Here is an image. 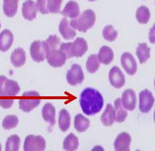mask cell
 Returning a JSON list of instances; mask_svg holds the SVG:
<instances>
[{"mask_svg":"<svg viewBox=\"0 0 155 151\" xmlns=\"http://www.w3.org/2000/svg\"><path fill=\"white\" fill-rule=\"evenodd\" d=\"M109 80L110 84L116 88H120L125 84V78L124 74L118 66H113L109 72Z\"/></svg>","mask_w":155,"mask_h":151,"instance_id":"12","label":"cell"},{"mask_svg":"<svg viewBox=\"0 0 155 151\" xmlns=\"http://www.w3.org/2000/svg\"><path fill=\"white\" fill-rule=\"evenodd\" d=\"M13 102V99H0V106L2 108L8 109L11 108Z\"/></svg>","mask_w":155,"mask_h":151,"instance_id":"37","label":"cell"},{"mask_svg":"<svg viewBox=\"0 0 155 151\" xmlns=\"http://www.w3.org/2000/svg\"><path fill=\"white\" fill-rule=\"evenodd\" d=\"M131 136L127 132L119 134L114 142V149L116 151H129L131 143Z\"/></svg>","mask_w":155,"mask_h":151,"instance_id":"14","label":"cell"},{"mask_svg":"<svg viewBox=\"0 0 155 151\" xmlns=\"http://www.w3.org/2000/svg\"><path fill=\"white\" fill-rule=\"evenodd\" d=\"M48 51V48L45 41L37 40L31 44V57L36 62H42L45 60Z\"/></svg>","mask_w":155,"mask_h":151,"instance_id":"6","label":"cell"},{"mask_svg":"<svg viewBox=\"0 0 155 151\" xmlns=\"http://www.w3.org/2000/svg\"><path fill=\"white\" fill-rule=\"evenodd\" d=\"M0 28H1V23H0Z\"/></svg>","mask_w":155,"mask_h":151,"instance_id":"40","label":"cell"},{"mask_svg":"<svg viewBox=\"0 0 155 151\" xmlns=\"http://www.w3.org/2000/svg\"><path fill=\"white\" fill-rule=\"evenodd\" d=\"M115 105V110H114V113H115V117H114V120L118 123H122L126 120L127 117V112L124 110L120 98H118L114 102Z\"/></svg>","mask_w":155,"mask_h":151,"instance_id":"22","label":"cell"},{"mask_svg":"<svg viewBox=\"0 0 155 151\" xmlns=\"http://www.w3.org/2000/svg\"><path fill=\"white\" fill-rule=\"evenodd\" d=\"M118 31L115 30L111 25H108L105 26L103 31V36L104 39L107 41L113 42L114 41L117 37Z\"/></svg>","mask_w":155,"mask_h":151,"instance_id":"33","label":"cell"},{"mask_svg":"<svg viewBox=\"0 0 155 151\" xmlns=\"http://www.w3.org/2000/svg\"><path fill=\"white\" fill-rule=\"evenodd\" d=\"M19 91L20 86L16 81L0 76V96H15Z\"/></svg>","mask_w":155,"mask_h":151,"instance_id":"5","label":"cell"},{"mask_svg":"<svg viewBox=\"0 0 155 151\" xmlns=\"http://www.w3.org/2000/svg\"><path fill=\"white\" fill-rule=\"evenodd\" d=\"M97 56L100 62L105 65H108L114 60V54L112 49L108 46H103L100 48Z\"/></svg>","mask_w":155,"mask_h":151,"instance_id":"21","label":"cell"},{"mask_svg":"<svg viewBox=\"0 0 155 151\" xmlns=\"http://www.w3.org/2000/svg\"><path fill=\"white\" fill-rule=\"evenodd\" d=\"M59 49L64 53L67 58H79L82 57L87 51L88 45L84 38L78 37L73 43L61 44Z\"/></svg>","mask_w":155,"mask_h":151,"instance_id":"2","label":"cell"},{"mask_svg":"<svg viewBox=\"0 0 155 151\" xmlns=\"http://www.w3.org/2000/svg\"><path fill=\"white\" fill-rule=\"evenodd\" d=\"M88 1H89V2H94V1H96V0H88Z\"/></svg>","mask_w":155,"mask_h":151,"instance_id":"38","label":"cell"},{"mask_svg":"<svg viewBox=\"0 0 155 151\" xmlns=\"http://www.w3.org/2000/svg\"><path fill=\"white\" fill-rule=\"evenodd\" d=\"M59 30L60 34L65 40H73L76 35L75 30L71 27L70 23L66 18H63L60 21L59 26Z\"/></svg>","mask_w":155,"mask_h":151,"instance_id":"17","label":"cell"},{"mask_svg":"<svg viewBox=\"0 0 155 151\" xmlns=\"http://www.w3.org/2000/svg\"><path fill=\"white\" fill-rule=\"evenodd\" d=\"M61 13L65 17H68L70 18H77L80 14V8L79 5L76 2L70 1L65 5L64 10L61 12Z\"/></svg>","mask_w":155,"mask_h":151,"instance_id":"18","label":"cell"},{"mask_svg":"<svg viewBox=\"0 0 155 151\" xmlns=\"http://www.w3.org/2000/svg\"><path fill=\"white\" fill-rule=\"evenodd\" d=\"M62 2L63 0H47L46 7L49 13H59Z\"/></svg>","mask_w":155,"mask_h":151,"instance_id":"34","label":"cell"},{"mask_svg":"<svg viewBox=\"0 0 155 151\" xmlns=\"http://www.w3.org/2000/svg\"><path fill=\"white\" fill-rule=\"evenodd\" d=\"M13 33L8 29H5L0 34V51H8L13 43Z\"/></svg>","mask_w":155,"mask_h":151,"instance_id":"16","label":"cell"},{"mask_svg":"<svg viewBox=\"0 0 155 151\" xmlns=\"http://www.w3.org/2000/svg\"><path fill=\"white\" fill-rule=\"evenodd\" d=\"M78 145V138L76 136H75V134H73V133H70L64 139V143H63V148L65 150L73 151L77 150Z\"/></svg>","mask_w":155,"mask_h":151,"instance_id":"28","label":"cell"},{"mask_svg":"<svg viewBox=\"0 0 155 151\" xmlns=\"http://www.w3.org/2000/svg\"><path fill=\"white\" fill-rule=\"evenodd\" d=\"M70 115L68 110L62 109L59 112V126L61 131H67L70 126Z\"/></svg>","mask_w":155,"mask_h":151,"instance_id":"25","label":"cell"},{"mask_svg":"<svg viewBox=\"0 0 155 151\" xmlns=\"http://www.w3.org/2000/svg\"><path fill=\"white\" fill-rule=\"evenodd\" d=\"M100 68V61L96 54L89 56L86 61V70L89 73H94Z\"/></svg>","mask_w":155,"mask_h":151,"instance_id":"31","label":"cell"},{"mask_svg":"<svg viewBox=\"0 0 155 151\" xmlns=\"http://www.w3.org/2000/svg\"><path fill=\"white\" fill-rule=\"evenodd\" d=\"M121 64L126 72L130 75H134L138 69V65L133 56L130 53H124L121 57Z\"/></svg>","mask_w":155,"mask_h":151,"instance_id":"11","label":"cell"},{"mask_svg":"<svg viewBox=\"0 0 155 151\" xmlns=\"http://www.w3.org/2000/svg\"><path fill=\"white\" fill-rule=\"evenodd\" d=\"M21 144V139L18 135H12L7 140L5 145L6 151H18Z\"/></svg>","mask_w":155,"mask_h":151,"instance_id":"30","label":"cell"},{"mask_svg":"<svg viewBox=\"0 0 155 151\" xmlns=\"http://www.w3.org/2000/svg\"><path fill=\"white\" fill-rule=\"evenodd\" d=\"M121 101L124 109L130 110V111H133L135 110L137 103L135 92L132 89L125 90L122 94Z\"/></svg>","mask_w":155,"mask_h":151,"instance_id":"13","label":"cell"},{"mask_svg":"<svg viewBox=\"0 0 155 151\" xmlns=\"http://www.w3.org/2000/svg\"><path fill=\"white\" fill-rule=\"evenodd\" d=\"M19 0H4L3 10L5 15L12 18L15 16L18 10Z\"/></svg>","mask_w":155,"mask_h":151,"instance_id":"24","label":"cell"},{"mask_svg":"<svg viewBox=\"0 0 155 151\" xmlns=\"http://www.w3.org/2000/svg\"><path fill=\"white\" fill-rule=\"evenodd\" d=\"M67 81L70 85H76L81 84L84 80V74L80 65L74 64L67 73Z\"/></svg>","mask_w":155,"mask_h":151,"instance_id":"10","label":"cell"},{"mask_svg":"<svg viewBox=\"0 0 155 151\" xmlns=\"http://www.w3.org/2000/svg\"><path fill=\"white\" fill-rule=\"evenodd\" d=\"M42 115L44 120L54 126L56 123V109L51 103H46L42 109Z\"/></svg>","mask_w":155,"mask_h":151,"instance_id":"19","label":"cell"},{"mask_svg":"<svg viewBox=\"0 0 155 151\" xmlns=\"http://www.w3.org/2000/svg\"><path fill=\"white\" fill-rule=\"evenodd\" d=\"M151 17L149 9L146 6H140L136 12L137 21L141 24H146L149 22Z\"/></svg>","mask_w":155,"mask_h":151,"instance_id":"29","label":"cell"},{"mask_svg":"<svg viewBox=\"0 0 155 151\" xmlns=\"http://www.w3.org/2000/svg\"><path fill=\"white\" fill-rule=\"evenodd\" d=\"M114 117H115V113H114V107L110 104H108L101 116L102 123L105 126H112L114 122Z\"/></svg>","mask_w":155,"mask_h":151,"instance_id":"23","label":"cell"},{"mask_svg":"<svg viewBox=\"0 0 155 151\" xmlns=\"http://www.w3.org/2000/svg\"><path fill=\"white\" fill-rule=\"evenodd\" d=\"M104 104L103 96L98 91L86 88L80 96V105L86 115H94L101 111Z\"/></svg>","mask_w":155,"mask_h":151,"instance_id":"1","label":"cell"},{"mask_svg":"<svg viewBox=\"0 0 155 151\" xmlns=\"http://www.w3.org/2000/svg\"><path fill=\"white\" fill-rule=\"evenodd\" d=\"M46 59L48 63L53 67H61L65 64L67 56L60 49H50L47 53Z\"/></svg>","mask_w":155,"mask_h":151,"instance_id":"8","label":"cell"},{"mask_svg":"<svg viewBox=\"0 0 155 151\" xmlns=\"http://www.w3.org/2000/svg\"><path fill=\"white\" fill-rule=\"evenodd\" d=\"M40 94L37 91H26L22 94L21 99H19V108L25 112H31L33 109L40 104Z\"/></svg>","mask_w":155,"mask_h":151,"instance_id":"4","label":"cell"},{"mask_svg":"<svg viewBox=\"0 0 155 151\" xmlns=\"http://www.w3.org/2000/svg\"><path fill=\"white\" fill-rule=\"evenodd\" d=\"M46 143L42 136L29 135L25 139L24 150L25 151H43L45 149Z\"/></svg>","mask_w":155,"mask_h":151,"instance_id":"7","label":"cell"},{"mask_svg":"<svg viewBox=\"0 0 155 151\" xmlns=\"http://www.w3.org/2000/svg\"><path fill=\"white\" fill-rule=\"evenodd\" d=\"M154 98L150 91L148 89L142 91L139 94V110L143 113H147L152 108Z\"/></svg>","mask_w":155,"mask_h":151,"instance_id":"9","label":"cell"},{"mask_svg":"<svg viewBox=\"0 0 155 151\" xmlns=\"http://www.w3.org/2000/svg\"><path fill=\"white\" fill-rule=\"evenodd\" d=\"M45 43H46L48 48V50L50 49L56 48V47L59 45L61 43L60 38L58 37L56 34L50 35L49 37L48 38L47 40H45Z\"/></svg>","mask_w":155,"mask_h":151,"instance_id":"35","label":"cell"},{"mask_svg":"<svg viewBox=\"0 0 155 151\" xmlns=\"http://www.w3.org/2000/svg\"><path fill=\"white\" fill-rule=\"evenodd\" d=\"M18 124V118L16 115H7L2 121V127L5 129L10 130L15 128Z\"/></svg>","mask_w":155,"mask_h":151,"instance_id":"32","label":"cell"},{"mask_svg":"<svg viewBox=\"0 0 155 151\" xmlns=\"http://www.w3.org/2000/svg\"><path fill=\"white\" fill-rule=\"evenodd\" d=\"M2 150V145H1V143H0V150Z\"/></svg>","mask_w":155,"mask_h":151,"instance_id":"39","label":"cell"},{"mask_svg":"<svg viewBox=\"0 0 155 151\" xmlns=\"http://www.w3.org/2000/svg\"><path fill=\"white\" fill-rule=\"evenodd\" d=\"M89 125H90V121L81 114H78L75 117L74 126L78 132H84L86 131L89 127Z\"/></svg>","mask_w":155,"mask_h":151,"instance_id":"26","label":"cell"},{"mask_svg":"<svg viewBox=\"0 0 155 151\" xmlns=\"http://www.w3.org/2000/svg\"><path fill=\"white\" fill-rule=\"evenodd\" d=\"M96 21V15L91 10H86L83 12L81 16L70 22V25L74 29H78L81 32H86L94 26Z\"/></svg>","mask_w":155,"mask_h":151,"instance_id":"3","label":"cell"},{"mask_svg":"<svg viewBox=\"0 0 155 151\" xmlns=\"http://www.w3.org/2000/svg\"><path fill=\"white\" fill-rule=\"evenodd\" d=\"M36 4L32 0H26L22 6V15L25 19L28 21H33L37 16Z\"/></svg>","mask_w":155,"mask_h":151,"instance_id":"15","label":"cell"},{"mask_svg":"<svg viewBox=\"0 0 155 151\" xmlns=\"http://www.w3.org/2000/svg\"><path fill=\"white\" fill-rule=\"evenodd\" d=\"M26 53L22 48H18L13 52L10 59L15 67H21L26 62Z\"/></svg>","mask_w":155,"mask_h":151,"instance_id":"20","label":"cell"},{"mask_svg":"<svg viewBox=\"0 0 155 151\" xmlns=\"http://www.w3.org/2000/svg\"><path fill=\"white\" fill-rule=\"evenodd\" d=\"M151 49L147 43L139 44L136 50V55L138 56L140 64H143L150 58Z\"/></svg>","mask_w":155,"mask_h":151,"instance_id":"27","label":"cell"},{"mask_svg":"<svg viewBox=\"0 0 155 151\" xmlns=\"http://www.w3.org/2000/svg\"><path fill=\"white\" fill-rule=\"evenodd\" d=\"M47 0H37L36 7L38 11L42 14H48L49 12L46 7Z\"/></svg>","mask_w":155,"mask_h":151,"instance_id":"36","label":"cell"}]
</instances>
